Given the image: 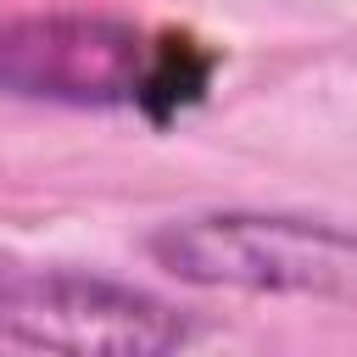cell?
Listing matches in <instances>:
<instances>
[{"label": "cell", "mask_w": 357, "mask_h": 357, "mask_svg": "<svg viewBox=\"0 0 357 357\" xmlns=\"http://www.w3.org/2000/svg\"><path fill=\"white\" fill-rule=\"evenodd\" d=\"M145 257L195 290L357 307V229L301 212H195L151 229Z\"/></svg>", "instance_id": "cell-1"}, {"label": "cell", "mask_w": 357, "mask_h": 357, "mask_svg": "<svg viewBox=\"0 0 357 357\" xmlns=\"http://www.w3.org/2000/svg\"><path fill=\"white\" fill-rule=\"evenodd\" d=\"M201 324L106 273L84 268H0V340L73 357H162L184 351Z\"/></svg>", "instance_id": "cell-2"}, {"label": "cell", "mask_w": 357, "mask_h": 357, "mask_svg": "<svg viewBox=\"0 0 357 357\" xmlns=\"http://www.w3.org/2000/svg\"><path fill=\"white\" fill-rule=\"evenodd\" d=\"M156 33L112 11H17L0 17V95L73 112H139Z\"/></svg>", "instance_id": "cell-3"}, {"label": "cell", "mask_w": 357, "mask_h": 357, "mask_svg": "<svg viewBox=\"0 0 357 357\" xmlns=\"http://www.w3.org/2000/svg\"><path fill=\"white\" fill-rule=\"evenodd\" d=\"M212 78H218V50H206L195 33H156V61H151L139 117L151 128H167L173 117H184L206 100Z\"/></svg>", "instance_id": "cell-4"}]
</instances>
